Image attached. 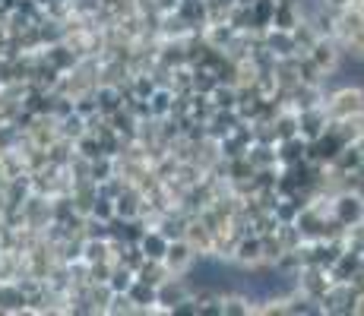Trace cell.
<instances>
[{
  "mask_svg": "<svg viewBox=\"0 0 364 316\" xmlns=\"http://www.w3.org/2000/svg\"><path fill=\"white\" fill-rule=\"evenodd\" d=\"M361 215H364L361 200H348V196H346V200H342V219H346V222H358Z\"/></svg>",
  "mask_w": 364,
  "mask_h": 316,
  "instance_id": "cell-1",
  "label": "cell"
}]
</instances>
